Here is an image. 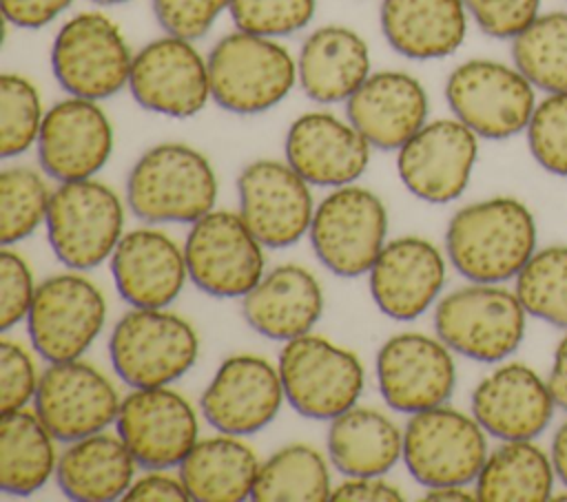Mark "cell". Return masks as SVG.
Listing matches in <instances>:
<instances>
[{
    "label": "cell",
    "mask_w": 567,
    "mask_h": 502,
    "mask_svg": "<svg viewBox=\"0 0 567 502\" xmlns=\"http://www.w3.org/2000/svg\"><path fill=\"white\" fill-rule=\"evenodd\" d=\"M206 60L213 102L235 115L266 113L297 86V57L275 38L235 29Z\"/></svg>",
    "instance_id": "3"
},
{
    "label": "cell",
    "mask_w": 567,
    "mask_h": 502,
    "mask_svg": "<svg viewBox=\"0 0 567 502\" xmlns=\"http://www.w3.org/2000/svg\"><path fill=\"white\" fill-rule=\"evenodd\" d=\"M55 438L35 409L2 414L0 487L7 495H31L55 475Z\"/></svg>",
    "instance_id": "34"
},
{
    "label": "cell",
    "mask_w": 567,
    "mask_h": 502,
    "mask_svg": "<svg viewBox=\"0 0 567 502\" xmlns=\"http://www.w3.org/2000/svg\"><path fill=\"white\" fill-rule=\"evenodd\" d=\"M277 367L286 402L310 420H332L363 394L365 369L359 356L310 332L284 343Z\"/></svg>",
    "instance_id": "9"
},
{
    "label": "cell",
    "mask_w": 567,
    "mask_h": 502,
    "mask_svg": "<svg viewBox=\"0 0 567 502\" xmlns=\"http://www.w3.org/2000/svg\"><path fill=\"white\" fill-rule=\"evenodd\" d=\"M244 321L270 341H292L312 332L323 314V287L303 265L284 263L266 272L241 296Z\"/></svg>",
    "instance_id": "27"
},
{
    "label": "cell",
    "mask_w": 567,
    "mask_h": 502,
    "mask_svg": "<svg viewBox=\"0 0 567 502\" xmlns=\"http://www.w3.org/2000/svg\"><path fill=\"white\" fill-rule=\"evenodd\" d=\"M228 7L230 0H151L162 31L193 42L204 38Z\"/></svg>",
    "instance_id": "42"
},
{
    "label": "cell",
    "mask_w": 567,
    "mask_h": 502,
    "mask_svg": "<svg viewBox=\"0 0 567 502\" xmlns=\"http://www.w3.org/2000/svg\"><path fill=\"white\" fill-rule=\"evenodd\" d=\"M514 292L532 318L567 330V243L538 248L516 274Z\"/></svg>",
    "instance_id": "37"
},
{
    "label": "cell",
    "mask_w": 567,
    "mask_h": 502,
    "mask_svg": "<svg viewBox=\"0 0 567 502\" xmlns=\"http://www.w3.org/2000/svg\"><path fill=\"white\" fill-rule=\"evenodd\" d=\"M372 73L363 35L343 24H323L306 35L297 55V84L321 106L346 104Z\"/></svg>",
    "instance_id": "28"
},
{
    "label": "cell",
    "mask_w": 567,
    "mask_h": 502,
    "mask_svg": "<svg viewBox=\"0 0 567 502\" xmlns=\"http://www.w3.org/2000/svg\"><path fill=\"white\" fill-rule=\"evenodd\" d=\"M217 190V172L202 150L162 142L128 170L126 206L146 223H193L215 208Z\"/></svg>",
    "instance_id": "2"
},
{
    "label": "cell",
    "mask_w": 567,
    "mask_h": 502,
    "mask_svg": "<svg viewBox=\"0 0 567 502\" xmlns=\"http://www.w3.org/2000/svg\"><path fill=\"white\" fill-rule=\"evenodd\" d=\"M188 279L208 296L241 299L264 272V243L239 212L210 210L190 223L184 241Z\"/></svg>",
    "instance_id": "13"
},
{
    "label": "cell",
    "mask_w": 567,
    "mask_h": 502,
    "mask_svg": "<svg viewBox=\"0 0 567 502\" xmlns=\"http://www.w3.org/2000/svg\"><path fill=\"white\" fill-rule=\"evenodd\" d=\"M332 502H401L399 487L383 480V475L343 478L330 493Z\"/></svg>",
    "instance_id": "48"
},
{
    "label": "cell",
    "mask_w": 567,
    "mask_h": 502,
    "mask_svg": "<svg viewBox=\"0 0 567 502\" xmlns=\"http://www.w3.org/2000/svg\"><path fill=\"white\" fill-rule=\"evenodd\" d=\"M379 24L392 51L423 62L463 46L470 13L463 0H381Z\"/></svg>",
    "instance_id": "29"
},
{
    "label": "cell",
    "mask_w": 567,
    "mask_h": 502,
    "mask_svg": "<svg viewBox=\"0 0 567 502\" xmlns=\"http://www.w3.org/2000/svg\"><path fill=\"white\" fill-rule=\"evenodd\" d=\"M113 144V124L100 102L66 95L47 108L35 148L42 172L62 184L95 177Z\"/></svg>",
    "instance_id": "20"
},
{
    "label": "cell",
    "mask_w": 567,
    "mask_h": 502,
    "mask_svg": "<svg viewBox=\"0 0 567 502\" xmlns=\"http://www.w3.org/2000/svg\"><path fill=\"white\" fill-rule=\"evenodd\" d=\"M556 480L551 456L536 440H501L487 453L474 493L483 502H545Z\"/></svg>",
    "instance_id": "33"
},
{
    "label": "cell",
    "mask_w": 567,
    "mask_h": 502,
    "mask_svg": "<svg viewBox=\"0 0 567 502\" xmlns=\"http://www.w3.org/2000/svg\"><path fill=\"white\" fill-rule=\"evenodd\" d=\"M487 453L478 420L447 405L412 414L403 429V462L425 489L474 484Z\"/></svg>",
    "instance_id": "10"
},
{
    "label": "cell",
    "mask_w": 567,
    "mask_h": 502,
    "mask_svg": "<svg viewBox=\"0 0 567 502\" xmlns=\"http://www.w3.org/2000/svg\"><path fill=\"white\" fill-rule=\"evenodd\" d=\"M377 385L388 407L401 414L447 405L456 387L454 352L439 336L394 334L379 347Z\"/></svg>",
    "instance_id": "18"
},
{
    "label": "cell",
    "mask_w": 567,
    "mask_h": 502,
    "mask_svg": "<svg viewBox=\"0 0 567 502\" xmlns=\"http://www.w3.org/2000/svg\"><path fill=\"white\" fill-rule=\"evenodd\" d=\"M106 321L102 290L80 270L60 272L38 283L27 332L33 349L47 363L82 358Z\"/></svg>",
    "instance_id": "12"
},
{
    "label": "cell",
    "mask_w": 567,
    "mask_h": 502,
    "mask_svg": "<svg viewBox=\"0 0 567 502\" xmlns=\"http://www.w3.org/2000/svg\"><path fill=\"white\" fill-rule=\"evenodd\" d=\"M44 106L38 86L20 73L0 77V155L13 159L38 144L44 122Z\"/></svg>",
    "instance_id": "39"
},
{
    "label": "cell",
    "mask_w": 567,
    "mask_h": 502,
    "mask_svg": "<svg viewBox=\"0 0 567 502\" xmlns=\"http://www.w3.org/2000/svg\"><path fill=\"white\" fill-rule=\"evenodd\" d=\"M545 378L554 394L556 407L567 414V330H563V336L558 338V343L554 347L549 372Z\"/></svg>",
    "instance_id": "49"
},
{
    "label": "cell",
    "mask_w": 567,
    "mask_h": 502,
    "mask_svg": "<svg viewBox=\"0 0 567 502\" xmlns=\"http://www.w3.org/2000/svg\"><path fill=\"white\" fill-rule=\"evenodd\" d=\"M549 456L554 462L556 478L563 489H567V418L554 429L549 442Z\"/></svg>",
    "instance_id": "50"
},
{
    "label": "cell",
    "mask_w": 567,
    "mask_h": 502,
    "mask_svg": "<svg viewBox=\"0 0 567 502\" xmlns=\"http://www.w3.org/2000/svg\"><path fill=\"white\" fill-rule=\"evenodd\" d=\"M565 2H567V0H565Z\"/></svg>",
    "instance_id": "53"
},
{
    "label": "cell",
    "mask_w": 567,
    "mask_h": 502,
    "mask_svg": "<svg viewBox=\"0 0 567 502\" xmlns=\"http://www.w3.org/2000/svg\"><path fill=\"white\" fill-rule=\"evenodd\" d=\"M423 500H430V502H470V500H476V493L470 487L447 484V487H430L423 493Z\"/></svg>",
    "instance_id": "51"
},
{
    "label": "cell",
    "mask_w": 567,
    "mask_h": 502,
    "mask_svg": "<svg viewBox=\"0 0 567 502\" xmlns=\"http://www.w3.org/2000/svg\"><path fill=\"white\" fill-rule=\"evenodd\" d=\"M259 458L241 436L199 438L182 460L179 478L195 502H241L252 498Z\"/></svg>",
    "instance_id": "31"
},
{
    "label": "cell",
    "mask_w": 567,
    "mask_h": 502,
    "mask_svg": "<svg viewBox=\"0 0 567 502\" xmlns=\"http://www.w3.org/2000/svg\"><path fill=\"white\" fill-rule=\"evenodd\" d=\"M527 310L505 283L467 281L434 305V332L458 356L503 363L523 343Z\"/></svg>",
    "instance_id": "4"
},
{
    "label": "cell",
    "mask_w": 567,
    "mask_h": 502,
    "mask_svg": "<svg viewBox=\"0 0 567 502\" xmlns=\"http://www.w3.org/2000/svg\"><path fill=\"white\" fill-rule=\"evenodd\" d=\"M447 263L430 239H390L368 272L372 301L388 318L414 321L441 299Z\"/></svg>",
    "instance_id": "23"
},
{
    "label": "cell",
    "mask_w": 567,
    "mask_h": 502,
    "mask_svg": "<svg viewBox=\"0 0 567 502\" xmlns=\"http://www.w3.org/2000/svg\"><path fill=\"white\" fill-rule=\"evenodd\" d=\"M113 372L131 389L179 380L199 356L195 327L166 307H131L111 330Z\"/></svg>",
    "instance_id": "5"
},
{
    "label": "cell",
    "mask_w": 567,
    "mask_h": 502,
    "mask_svg": "<svg viewBox=\"0 0 567 502\" xmlns=\"http://www.w3.org/2000/svg\"><path fill=\"white\" fill-rule=\"evenodd\" d=\"M35 283L24 257L2 245L0 252V330L7 334L20 321H27L35 296Z\"/></svg>",
    "instance_id": "43"
},
{
    "label": "cell",
    "mask_w": 567,
    "mask_h": 502,
    "mask_svg": "<svg viewBox=\"0 0 567 502\" xmlns=\"http://www.w3.org/2000/svg\"><path fill=\"white\" fill-rule=\"evenodd\" d=\"M137 460L120 436L100 431L69 442L60 453L55 480L60 491L78 502H111L124 498L135 480Z\"/></svg>",
    "instance_id": "30"
},
{
    "label": "cell",
    "mask_w": 567,
    "mask_h": 502,
    "mask_svg": "<svg viewBox=\"0 0 567 502\" xmlns=\"http://www.w3.org/2000/svg\"><path fill=\"white\" fill-rule=\"evenodd\" d=\"M228 13L235 29L281 40L312 22L317 0H230Z\"/></svg>",
    "instance_id": "41"
},
{
    "label": "cell",
    "mask_w": 567,
    "mask_h": 502,
    "mask_svg": "<svg viewBox=\"0 0 567 502\" xmlns=\"http://www.w3.org/2000/svg\"><path fill=\"white\" fill-rule=\"evenodd\" d=\"M71 4L73 0H2V15L18 29H42Z\"/></svg>",
    "instance_id": "47"
},
{
    "label": "cell",
    "mask_w": 567,
    "mask_h": 502,
    "mask_svg": "<svg viewBox=\"0 0 567 502\" xmlns=\"http://www.w3.org/2000/svg\"><path fill=\"white\" fill-rule=\"evenodd\" d=\"M239 215L264 248H290L308 234L315 203L310 184L284 159H255L237 177Z\"/></svg>",
    "instance_id": "16"
},
{
    "label": "cell",
    "mask_w": 567,
    "mask_h": 502,
    "mask_svg": "<svg viewBox=\"0 0 567 502\" xmlns=\"http://www.w3.org/2000/svg\"><path fill=\"white\" fill-rule=\"evenodd\" d=\"M122 500L128 502H186L190 500L179 473L171 475L166 469H148L146 475L135 478Z\"/></svg>",
    "instance_id": "46"
},
{
    "label": "cell",
    "mask_w": 567,
    "mask_h": 502,
    "mask_svg": "<svg viewBox=\"0 0 567 502\" xmlns=\"http://www.w3.org/2000/svg\"><path fill=\"white\" fill-rule=\"evenodd\" d=\"M478 135L452 117L430 119L396 150V172L414 197L427 203L458 199L478 159Z\"/></svg>",
    "instance_id": "17"
},
{
    "label": "cell",
    "mask_w": 567,
    "mask_h": 502,
    "mask_svg": "<svg viewBox=\"0 0 567 502\" xmlns=\"http://www.w3.org/2000/svg\"><path fill=\"white\" fill-rule=\"evenodd\" d=\"M40 376L31 354L7 336L0 341V407L2 414L27 409L35 398Z\"/></svg>",
    "instance_id": "45"
},
{
    "label": "cell",
    "mask_w": 567,
    "mask_h": 502,
    "mask_svg": "<svg viewBox=\"0 0 567 502\" xmlns=\"http://www.w3.org/2000/svg\"><path fill=\"white\" fill-rule=\"evenodd\" d=\"M430 95L408 71H372L346 102V117L377 150H399L430 119Z\"/></svg>",
    "instance_id": "25"
},
{
    "label": "cell",
    "mask_w": 567,
    "mask_h": 502,
    "mask_svg": "<svg viewBox=\"0 0 567 502\" xmlns=\"http://www.w3.org/2000/svg\"><path fill=\"white\" fill-rule=\"evenodd\" d=\"M128 91L151 113L175 119L193 117L213 100L208 60L193 40L164 33L135 51Z\"/></svg>",
    "instance_id": "14"
},
{
    "label": "cell",
    "mask_w": 567,
    "mask_h": 502,
    "mask_svg": "<svg viewBox=\"0 0 567 502\" xmlns=\"http://www.w3.org/2000/svg\"><path fill=\"white\" fill-rule=\"evenodd\" d=\"M509 53L538 93L567 91V9L540 11L509 42Z\"/></svg>",
    "instance_id": "36"
},
{
    "label": "cell",
    "mask_w": 567,
    "mask_h": 502,
    "mask_svg": "<svg viewBox=\"0 0 567 502\" xmlns=\"http://www.w3.org/2000/svg\"><path fill=\"white\" fill-rule=\"evenodd\" d=\"M470 409L496 440H536L558 407L545 376L527 363L503 360L476 383Z\"/></svg>",
    "instance_id": "21"
},
{
    "label": "cell",
    "mask_w": 567,
    "mask_h": 502,
    "mask_svg": "<svg viewBox=\"0 0 567 502\" xmlns=\"http://www.w3.org/2000/svg\"><path fill=\"white\" fill-rule=\"evenodd\" d=\"M284 153L310 186L339 188L354 184L365 172L372 146L348 117L308 111L288 126Z\"/></svg>",
    "instance_id": "24"
},
{
    "label": "cell",
    "mask_w": 567,
    "mask_h": 502,
    "mask_svg": "<svg viewBox=\"0 0 567 502\" xmlns=\"http://www.w3.org/2000/svg\"><path fill=\"white\" fill-rule=\"evenodd\" d=\"M284 400L277 365L257 354H233L206 385L199 409L217 431L250 436L275 420Z\"/></svg>",
    "instance_id": "22"
},
{
    "label": "cell",
    "mask_w": 567,
    "mask_h": 502,
    "mask_svg": "<svg viewBox=\"0 0 567 502\" xmlns=\"http://www.w3.org/2000/svg\"><path fill=\"white\" fill-rule=\"evenodd\" d=\"M115 429L144 469L179 467L199 440L197 411L168 385L131 389L120 402Z\"/></svg>",
    "instance_id": "15"
},
{
    "label": "cell",
    "mask_w": 567,
    "mask_h": 502,
    "mask_svg": "<svg viewBox=\"0 0 567 502\" xmlns=\"http://www.w3.org/2000/svg\"><path fill=\"white\" fill-rule=\"evenodd\" d=\"M330 469L321 451L292 442L261 462L252 498L257 502H323L330 500Z\"/></svg>",
    "instance_id": "35"
},
{
    "label": "cell",
    "mask_w": 567,
    "mask_h": 502,
    "mask_svg": "<svg viewBox=\"0 0 567 502\" xmlns=\"http://www.w3.org/2000/svg\"><path fill=\"white\" fill-rule=\"evenodd\" d=\"M388 210L377 192L348 184L332 188L315 208L308 230L317 259L337 276L370 272L385 245Z\"/></svg>",
    "instance_id": "11"
},
{
    "label": "cell",
    "mask_w": 567,
    "mask_h": 502,
    "mask_svg": "<svg viewBox=\"0 0 567 502\" xmlns=\"http://www.w3.org/2000/svg\"><path fill=\"white\" fill-rule=\"evenodd\" d=\"M122 398L95 365L75 358L49 363L40 374L33 409L58 442H73L115 425Z\"/></svg>",
    "instance_id": "19"
},
{
    "label": "cell",
    "mask_w": 567,
    "mask_h": 502,
    "mask_svg": "<svg viewBox=\"0 0 567 502\" xmlns=\"http://www.w3.org/2000/svg\"><path fill=\"white\" fill-rule=\"evenodd\" d=\"M109 261L113 283L131 307H168L188 279L184 245L155 228L124 232Z\"/></svg>",
    "instance_id": "26"
},
{
    "label": "cell",
    "mask_w": 567,
    "mask_h": 502,
    "mask_svg": "<svg viewBox=\"0 0 567 502\" xmlns=\"http://www.w3.org/2000/svg\"><path fill=\"white\" fill-rule=\"evenodd\" d=\"M525 139L532 159L545 172L567 179V91L538 97Z\"/></svg>",
    "instance_id": "40"
},
{
    "label": "cell",
    "mask_w": 567,
    "mask_h": 502,
    "mask_svg": "<svg viewBox=\"0 0 567 502\" xmlns=\"http://www.w3.org/2000/svg\"><path fill=\"white\" fill-rule=\"evenodd\" d=\"M133 55L122 29L97 9L62 22L51 44V71L66 95L109 100L128 88Z\"/></svg>",
    "instance_id": "7"
},
{
    "label": "cell",
    "mask_w": 567,
    "mask_h": 502,
    "mask_svg": "<svg viewBox=\"0 0 567 502\" xmlns=\"http://www.w3.org/2000/svg\"><path fill=\"white\" fill-rule=\"evenodd\" d=\"M463 4L487 38L509 42L543 11V0H463Z\"/></svg>",
    "instance_id": "44"
},
{
    "label": "cell",
    "mask_w": 567,
    "mask_h": 502,
    "mask_svg": "<svg viewBox=\"0 0 567 502\" xmlns=\"http://www.w3.org/2000/svg\"><path fill=\"white\" fill-rule=\"evenodd\" d=\"M443 93L452 115L489 142L525 133L538 102L536 86L514 62L492 57H470L456 64Z\"/></svg>",
    "instance_id": "6"
},
{
    "label": "cell",
    "mask_w": 567,
    "mask_h": 502,
    "mask_svg": "<svg viewBox=\"0 0 567 502\" xmlns=\"http://www.w3.org/2000/svg\"><path fill=\"white\" fill-rule=\"evenodd\" d=\"M47 237L53 254L69 270H91L111 259L124 230L120 195L97 181H62L51 195Z\"/></svg>",
    "instance_id": "8"
},
{
    "label": "cell",
    "mask_w": 567,
    "mask_h": 502,
    "mask_svg": "<svg viewBox=\"0 0 567 502\" xmlns=\"http://www.w3.org/2000/svg\"><path fill=\"white\" fill-rule=\"evenodd\" d=\"M328 458L343 478L385 475L403 458V431L372 407H350L330 420Z\"/></svg>",
    "instance_id": "32"
},
{
    "label": "cell",
    "mask_w": 567,
    "mask_h": 502,
    "mask_svg": "<svg viewBox=\"0 0 567 502\" xmlns=\"http://www.w3.org/2000/svg\"><path fill=\"white\" fill-rule=\"evenodd\" d=\"M53 190L31 166H9L0 175V241L13 245L31 237L49 212Z\"/></svg>",
    "instance_id": "38"
},
{
    "label": "cell",
    "mask_w": 567,
    "mask_h": 502,
    "mask_svg": "<svg viewBox=\"0 0 567 502\" xmlns=\"http://www.w3.org/2000/svg\"><path fill=\"white\" fill-rule=\"evenodd\" d=\"M536 250V217L525 201L509 195L458 208L445 228L447 261L476 283L514 281Z\"/></svg>",
    "instance_id": "1"
},
{
    "label": "cell",
    "mask_w": 567,
    "mask_h": 502,
    "mask_svg": "<svg viewBox=\"0 0 567 502\" xmlns=\"http://www.w3.org/2000/svg\"><path fill=\"white\" fill-rule=\"evenodd\" d=\"M89 2H93L97 7H117V4H126L131 0H89Z\"/></svg>",
    "instance_id": "52"
}]
</instances>
